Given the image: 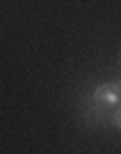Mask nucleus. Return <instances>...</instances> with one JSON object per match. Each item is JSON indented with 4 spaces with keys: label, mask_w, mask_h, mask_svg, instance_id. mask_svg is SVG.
<instances>
[{
    "label": "nucleus",
    "mask_w": 121,
    "mask_h": 154,
    "mask_svg": "<svg viewBox=\"0 0 121 154\" xmlns=\"http://www.w3.org/2000/svg\"><path fill=\"white\" fill-rule=\"evenodd\" d=\"M91 100H93V106L97 111L102 113H113L119 104H121V89L117 87V83H104L99 85L93 96H91Z\"/></svg>",
    "instance_id": "f257e3e1"
},
{
    "label": "nucleus",
    "mask_w": 121,
    "mask_h": 154,
    "mask_svg": "<svg viewBox=\"0 0 121 154\" xmlns=\"http://www.w3.org/2000/svg\"><path fill=\"white\" fill-rule=\"evenodd\" d=\"M110 119H113V124H115V126L121 130V104H119V106H117L113 113H110Z\"/></svg>",
    "instance_id": "f03ea898"
},
{
    "label": "nucleus",
    "mask_w": 121,
    "mask_h": 154,
    "mask_svg": "<svg viewBox=\"0 0 121 154\" xmlns=\"http://www.w3.org/2000/svg\"><path fill=\"white\" fill-rule=\"evenodd\" d=\"M117 87H119V89H121V80H117Z\"/></svg>",
    "instance_id": "7ed1b4c3"
}]
</instances>
